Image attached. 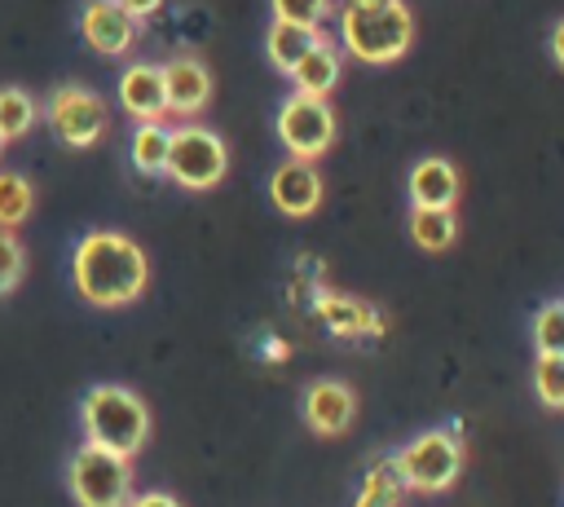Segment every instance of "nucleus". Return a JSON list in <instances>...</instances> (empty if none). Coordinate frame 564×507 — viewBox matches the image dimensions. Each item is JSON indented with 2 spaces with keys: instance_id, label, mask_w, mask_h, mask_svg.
Segmentation results:
<instances>
[{
  "instance_id": "17",
  "label": "nucleus",
  "mask_w": 564,
  "mask_h": 507,
  "mask_svg": "<svg viewBox=\"0 0 564 507\" xmlns=\"http://www.w3.org/2000/svg\"><path fill=\"white\" fill-rule=\"evenodd\" d=\"M167 145H172V128L159 119V123H137V132H132V163H137V172H145V176H163V168H167Z\"/></svg>"
},
{
  "instance_id": "5",
  "label": "nucleus",
  "mask_w": 564,
  "mask_h": 507,
  "mask_svg": "<svg viewBox=\"0 0 564 507\" xmlns=\"http://www.w3.org/2000/svg\"><path fill=\"white\" fill-rule=\"evenodd\" d=\"M225 168H229V145L220 141V132H212L203 123L172 128L163 176H172L181 190H212V185H220Z\"/></svg>"
},
{
  "instance_id": "10",
  "label": "nucleus",
  "mask_w": 564,
  "mask_h": 507,
  "mask_svg": "<svg viewBox=\"0 0 564 507\" xmlns=\"http://www.w3.org/2000/svg\"><path fill=\"white\" fill-rule=\"evenodd\" d=\"M159 71H163L167 115H198L212 101V71L198 57H172Z\"/></svg>"
},
{
  "instance_id": "1",
  "label": "nucleus",
  "mask_w": 564,
  "mask_h": 507,
  "mask_svg": "<svg viewBox=\"0 0 564 507\" xmlns=\"http://www.w3.org/2000/svg\"><path fill=\"white\" fill-rule=\"evenodd\" d=\"M70 282L75 291L97 309H123L132 304L150 282L145 251L119 234V229H93L70 251Z\"/></svg>"
},
{
  "instance_id": "20",
  "label": "nucleus",
  "mask_w": 564,
  "mask_h": 507,
  "mask_svg": "<svg viewBox=\"0 0 564 507\" xmlns=\"http://www.w3.org/2000/svg\"><path fill=\"white\" fill-rule=\"evenodd\" d=\"M35 207V190L18 172H0V229H18Z\"/></svg>"
},
{
  "instance_id": "4",
  "label": "nucleus",
  "mask_w": 564,
  "mask_h": 507,
  "mask_svg": "<svg viewBox=\"0 0 564 507\" xmlns=\"http://www.w3.org/2000/svg\"><path fill=\"white\" fill-rule=\"evenodd\" d=\"M66 485L79 507H128L132 498V459L101 445H79L66 463Z\"/></svg>"
},
{
  "instance_id": "26",
  "label": "nucleus",
  "mask_w": 564,
  "mask_h": 507,
  "mask_svg": "<svg viewBox=\"0 0 564 507\" xmlns=\"http://www.w3.org/2000/svg\"><path fill=\"white\" fill-rule=\"evenodd\" d=\"M115 4H119L128 18H150V13H154L163 0H115Z\"/></svg>"
},
{
  "instance_id": "3",
  "label": "nucleus",
  "mask_w": 564,
  "mask_h": 507,
  "mask_svg": "<svg viewBox=\"0 0 564 507\" xmlns=\"http://www.w3.org/2000/svg\"><path fill=\"white\" fill-rule=\"evenodd\" d=\"M339 44L370 66L397 62L410 44H414V18L405 9V0L388 4V9H344L339 13Z\"/></svg>"
},
{
  "instance_id": "11",
  "label": "nucleus",
  "mask_w": 564,
  "mask_h": 507,
  "mask_svg": "<svg viewBox=\"0 0 564 507\" xmlns=\"http://www.w3.org/2000/svg\"><path fill=\"white\" fill-rule=\"evenodd\" d=\"M119 106L137 119V123H159L167 115V97H163V71L154 62H132L119 75Z\"/></svg>"
},
{
  "instance_id": "14",
  "label": "nucleus",
  "mask_w": 564,
  "mask_h": 507,
  "mask_svg": "<svg viewBox=\"0 0 564 507\" xmlns=\"http://www.w3.org/2000/svg\"><path fill=\"white\" fill-rule=\"evenodd\" d=\"M352 410H357L352 392H348L344 384H335V379H317V384L304 392V419H308V428H313L317 436H339V432H348Z\"/></svg>"
},
{
  "instance_id": "18",
  "label": "nucleus",
  "mask_w": 564,
  "mask_h": 507,
  "mask_svg": "<svg viewBox=\"0 0 564 507\" xmlns=\"http://www.w3.org/2000/svg\"><path fill=\"white\" fill-rule=\"evenodd\" d=\"M410 234L423 251H445L458 238V216L445 207H410Z\"/></svg>"
},
{
  "instance_id": "6",
  "label": "nucleus",
  "mask_w": 564,
  "mask_h": 507,
  "mask_svg": "<svg viewBox=\"0 0 564 507\" xmlns=\"http://www.w3.org/2000/svg\"><path fill=\"white\" fill-rule=\"evenodd\" d=\"M463 472V445L449 432H423L397 454V476L405 489L419 494H441L458 481Z\"/></svg>"
},
{
  "instance_id": "23",
  "label": "nucleus",
  "mask_w": 564,
  "mask_h": 507,
  "mask_svg": "<svg viewBox=\"0 0 564 507\" xmlns=\"http://www.w3.org/2000/svg\"><path fill=\"white\" fill-rule=\"evenodd\" d=\"M273 4V22H295V26H322V18L330 13V0H269Z\"/></svg>"
},
{
  "instance_id": "21",
  "label": "nucleus",
  "mask_w": 564,
  "mask_h": 507,
  "mask_svg": "<svg viewBox=\"0 0 564 507\" xmlns=\"http://www.w3.org/2000/svg\"><path fill=\"white\" fill-rule=\"evenodd\" d=\"M533 344L538 357H564V300L542 304L533 313Z\"/></svg>"
},
{
  "instance_id": "9",
  "label": "nucleus",
  "mask_w": 564,
  "mask_h": 507,
  "mask_svg": "<svg viewBox=\"0 0 564 507\" xmlns=\"http://www.w3.org/2000/svg\"><path fill=\"white\" fill-rule=\"evenodd\" d=\"M79 31L101 57H123L137 44V18H128L115 0H88L79 9Z\"/></svg>"
},
{
  "instance_id": "22",
  "label": "nucleus",
  "mask_w": 564,
  "mask_h": 507,
  "mask_svg": "<svg viewBox=\"0 0 564 507\" xmlns=\"http://www.w3.org/2000/svg\"><path fill=\"white\" fill-rule=\"evenodd\" d=\"M533 392L542 406L564 410V357H538L533 362Z\"/></svg>"
},
{
  "instance_id": "15",
  "label": "nucleus",
  "mask_w": 564,
  "mask_h": 507,
  "mask_svg": "<svg viewBox=\"0 0 564 507\" xmlns=\"http://www.w3.org/2000/svg\"><path fill=\"white\" fill-rule=\"evenodd\" d=\"M339 75H344V57H339V48H335L330 40H322L313 53H304V57L291 66V84H295V93H304V97H326V93L339 84Z\"/></svg>"
},
{
  "instance_id": "7",
  "label": "nucleus",
  "mask_w": 564,
  "mask_h": 507,
  "mask_svg": "<svg viewBox=\"0 0 564 507\" xmlns=\"http://www.w3.org/2000/svg\"><path fill=\"white\" fill-rule=\"evenodd\" d=\"M278 137L282 145L291 150V159H304V163H317L330 141H335V110L326 97H304V93H291L278 110Z\"/></svg>"
},
{
  "instance_id": "2",
  "label": "nucleus",
  "mask_w": 564,
  "mask_h": 507,
  "mask_svg": "<svg viewBox=\"0 0 564 507\" xmlns=\"http://www.w3.org/2000/svg\"><path fill=\"white\" fill-rule=\"evenodd\" d=\"M79 423L88 445H101L110 454L132 459L150 436V410L145 401L123 384H97L79 401Z\"/></svg>"
},
{
  "instance_id": "12",
  "label": "nucleus",
  "mask_w": 564,
  "mask_h": 507,
  "mask_svg": "<svg viewBox=\"0 0 564 507\" xmlns=\"http://www.w3.org/2000/svg\"><path fill=\"white\" fill-rule=\"evenodd\" d=\"M269 198H273V207L282 216H308V212H317V203H322V176H317V168L304 163V159L282 163L269 176Z\"/></svg>"
},
{
  "instance_id": "25",
  "label": "nucleus",
  "mask_w": 564,
  "mask_h": 507,
  "mask_svg": "<svg viewBox=\"0 0 564 507\" xmlns=\"http://www.w3.org/2000/svg\"><path fill=\"white\" fill-rule=\"evenodd\" d=\"M128 507H181V503L172 494H163V489H145V494H132Z\"/></svg>"
},
{
  "instance_id": "19",
  "label": "nucleus",
  "mask_w": 564,
  "mask_h": 507,
  "mask_svg": "<svg viewBox=\"0 0 564 507\" xmlns=\"http://www.w3.org/2000/svg\"><path fill=\"white\" fill-rule=\"evenodd\" d=\"M35 119H40V106H35V97L26 93V88H18V84H4L0 88V132L13 141V137H26L31 128H35Z\"/></svg>"
},
{
  "instance_id": "27",
  "label": "nucleus",
  "mask_w": 564,
  "mask_h": 507,
  "mask_svg": "<svg viewBox=\"0 0 564 507\" xmlns=\"http://www.w3.org/2000/svg\"><path fill=\"white\" fill-rule=\"evenodd\" d=\"M551 57H555V66L564 71V18L551 26Z\"/></svg>"
},
{
  "instance_id": "29",
  "label": "nucleus",
  "mask_w": 564,
  "mask_h": 507,
  "mask_svg": "<svg viewBox=\"0 0 564 507\" xmlns=\"http://www.w3.org/2000/svg\"><path fill=\"white\" fill-rule=\"evenodd\" d=\"M4 145H9V137H4V132H0V154H4Z\"/></svg>"
},
{
  "instance_id": "13",
  "label": "nucleus",
  "mask_w": 564,
  "mask_h": 507,
  "mask_svg": "<svg viewBox=\"0 0 564 507\" xmlns=\"http://www.w3.org/2000/svg\"><path fill=\"white\" fill-rule=\"evenodd\" d=\"M405 190H410V207H445V212H454L463 181H458V168L449 159L427 154V159H419L410 168Z\"/></svg>"
},
{
  "instance_id": "24",
  "label": "nucleus",
  "mask_w": 564,
  "mask_h": 507,
  "mask_svg": "<svg viewBox=\"0 0 564 507\" xmlns=\"http://www.w3.org/2000/svg\"><path fill=\"white\" fill-rule=\"evenodd\" d=\"M26 273V251L18 242V234L0 229V295H9Z\"/></svg>"
},
{
  "instance_id": "16",
  "label": "nucleus",
  "mask_w": 564,
  "mask_h": 507,
  "mask_svg": "<svg viewBox=\"0 0 564 507\" xmlns=\"http://www.w3.org/2000/svg\"><path fill=\"white\" fill-rule=\"evenodd\" d=\"M322 40H326V35H322V26L273 22V26H269V35H264V53H269V62H273L282 75H291V66H295L304 53H313Z\"/></svg>"
},
{
  "instance_id": "28",
  "label": "nucleus",
  "mask_w": 564,
  "mask_h": 507,
  "mask_svg": "<svg viewBox=\"0 0 564 507\" xmlns=\"http://www.w3.org/2000/svg\"><path fill=\"white\" fill-rule=\"evenodd\" d=\"M388 4H397V0H348L344 9H388Z\"/></svg>"
},
{
  "instance_id": "8",
  "label": "nucleus",
  "mask_w": 564,
  "mask_h": 507,
  "mask_svg": "<svg viewBox=\"0 0 564 507\" xmlns=\"http://www.w3.org/2000/svg\"><path fill=\"white\" fill-rule=\"evenodd\" d=\"M44 115H48V128H53L70 150H88V145L101 141L106 128H110L106 101H101L93 88H84V84H62V88H53Z\"/></svg>"
}]
</instances>
